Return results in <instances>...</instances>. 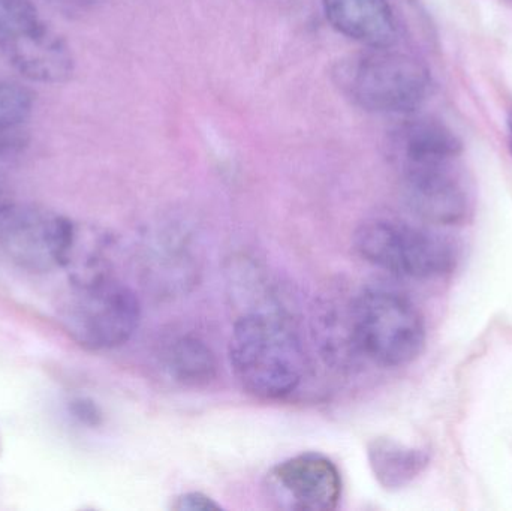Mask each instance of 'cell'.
<instances>
[{"mask_svg": "<svg viewBox=\"0 0 512 511\" xmlns=\"http://www.w3.org/2000/svg\"><path fill=\"white\" fill-rule=\"evenodd\" d=\"M228 357L240 386L262 401L292 395L306 375L300 336L277 312L255 311L240 317L231 332Z\"/></svg>", "mask_w": 512, "mask_h": 511, "instance_id": "1", "label": "cell"}, {"mask_svg": "<svg viewBox=\"0 0 512 511\" xmlns=\"http://www.w3.org/2000/svg\"><path fill=\"white\" fill-rule=\"evenodd\" d=\"M348 330L355 354L382 368L409 365L426 344V326L417 306L385 288H369L355 297Z\"/></svg>", "mask_w": 512, "mask_h": 511, "instance_id": "2", "label": "cell"}, {"mask_svg": "<svg viewBox=\"0 0 512 511\" xmlns=\"http://www.w3.org/2000/svg\"><path fill=\"white\" fill-rule=\"evenodd\" d=\"M388 48L345 60L336 77L355 105L379 114H403L417 110L430 89L429 69L409 54Z\"/></svg>", "mask_w": 512, "mask_h": 511, "instance_id": "3", "label": "cell"}, {"mask_svg": "<svg viewBox=\"0 0 512 511\" xmlns=\"http://www.w3.org/2000/svg\"><path fill=\"white\" fill-rule=\"evenodd\" d=\"M60 323L81 347L111 350L126 344L141 321L140 299L116 276L84 285L72 291L59 308Z\"/></svg>", "mask_w": 512, "mask_h": 511, "instance_id": "4", "label": "cell"}, {"mask_svg": "<svg viewBox=\"0 0 512 511\" xmlns=\"http://www.w3.org/2000/svg\"><path fill=\"white\" fill-rule=\"evenodd\" d=\"M352 240L364 261L402 278H438L456 266V251L447 239L405 222L370 219Z\"/></svg>", "mask_w": 512, "mask_h": 511, "instance_id": "5", "label": "cell"}, {"mask_svg": "<svg viewBox=\"0 0 512 511\" xmlns=\"http://www.w3.org/2000/svg\"><path fill=\"white\" fill-rule=\"evenodd\" d=\"M74 225L53 210L18 203L0 191V248L29 272L62 269Z\"/></svg>", "mask_w": 512, "mask_h": 511, "instance_id": "6", "label": "cell"}, {"mask_svg": "<svg viewBox=\"0 0 512 511\" xmlns=\"http://www.w3.org/2000/svg\"><path fill=\"white\" fill-rule=\"evenodd\" d=\"M268 492L282 509L331 511L342 495L336 465L319 453H303L276 465L267 477Z\"/></svg>", "mask_w": 512, "mask_h": 511, "instance_id": "7", "label": "cell"}, {"mask_svg": "<svg viewBox=\"0 0 512 511\" xmlns=\"http://www.w3.org/2000/svg\"><path fill=\"white\" fill-rule=\"evenodd\" d=\"M406 201L415 215L438 225L465 221L471 209L468 191L448 164L402 171Z\"/></svg>", "mask_w": 512, "mask_h": 511, "instance_id": "8", "label": "cell"}, {"mask_svg": "<svg viewBox=\"0 0 512 511\" xmlns=\"http://www.w3.org/2000/svg\"><path fill=\"white\" fill-rule=\"evenodd\" d=\"M2 53L18 74L33 83L62 84L74 75L71 47L42 20L11 39Z\"/></svg>", "mask_w": 512, "mask_h": 511, "instance_id": "9", "label": "cell"}, {"mask_svg": "<svg viewBox=\"0 0 512 511\" xmlns=\"http://www.w3.org/2000/svg\"><path fill=\"white\" fill-rule=\"evenodd\" d=\"M328 23L346 38L369 48L396 42L397 27L388 0H322Z\"/></svg>", "mask_w": 512, "mask_h": 511, "instance_id": "10", "label": "cell"}, {"mask_svg": "<svg viewBox=\"0 0 512 511\" xmlns=\"http://www.w3.org/2000/svg\"><path fill=\"white\" fill-rule=\"evenodd\" d=\"M402 171L448 164L462 153L463 143L453 129L430 117L409 120L396 134Z\"/></svg>", "mask_w": 512, "mask_h": 511, "instance_id": "11", "label": "cell"}, {"mask_svg": "<svg viewBox=\"0 0 512 511\" xmlns=\"http://www.w3.org/2000/svg\"><path fill=\"white\" fill-rule=\"evenodd\" d=\"M62 269L68 273L72 285L90 284L113 276L110 237L96 228L75 222Z\"/></svg>", "mask_w": 512, "mask_h": 511, "instance_id": "12", "label": "cell"}, {"mask_svg": "<svg viewBox=\"0 0 512 511\" xmlns=\"http://www.w3.org/2000/svg\"><path fill=\"white\" fill-rule=\"evenodd\" d=\"M367 461L379 485L387 491H397L423 473L429 456L391 438H375L367 446Z\"/></svg>", "mask_w": 512, "mask_h": 511, "instance_id": "13", "label": "cell"}, {"mask_svg": "<svg viewBox=\"0 0 512 511\" xmlns=\"http://www.w3.org/2000/svg\"><path fill=\"white\" fill-rule=\"evenodd\" d=\"M165 362L174 381L188 387L207 386L218 372L212 348L195 336L176 339L168 348Z\"/></svg>", "mask_w": 512, "mask_h": 511, "instance_id": "14", "label": "cell"}, {"mask_svg": "<svg viewBox=\"0 0 512 511\" xmlns=\"http://www.w3.org/2000/svg\"><path fill=\"white\" fill-rule=\"evenodd\" d=\"M35 96L27 87L0 80V131L17 129L29 119Z\"/></svg>", "mask_w": 512, "mask_h": 511, "instance_id": "15", "label": "cell"}, {"mask_svg": "<svg viewBox=\"0 0 512 511\" xmlns=\"http://www.w3.org/2000/svg\"><path fill=\"white\" fill-rule=\"evenodd\" d=\"M41 21L32 0H0V50Z\"/></svg>", "mask_w": 512, "mask_h": 511, "instance_id": "16", "label": "cell"}, {"mask_svg": "<svg viewBox=\"0 0 512 511\" xmlns=\"http://www.w3.org/2000/svg\"><path fill=\"white\" fill-rule=\"evenodd\" d=\"M27 141L17 129H8V131H0V171L11 164V161L17 159L23 153Z\"/></svg>", "mask_w": 512, "mask_h": 511, "instance_id": "17", "label": "cell"}, {"mask_svg": "<svg viewBox=\"0 0 512 511\" xmlns=\"http://www.w3.org/2000/svg\"><path fill=\"white\" fill-rule=\"evenodd\" d=\"M174 510L179 511H207V510H219L221 506L215 503V500L207 497V495L201 494V492H188V494L180 495L174 500Z\"/></svg>", "mask_w": 512, "mask_h": 511, "instance_id": "18", "label": "cell"}, {"mask_svg": "<svg viewBox=\"0 0 512 511\" xmlns=\"http://www.w3.org/2000/svg\"><path fill=\"white\" fill-rule=\"evenodd\" d=\"M95 2L96 0H50L51 5L68 15L81 14Z\"/></svg>", "mask_w": 512, "mask_h": 511, "instance_id": "19", "label": "cell"}, {"mask_svg": "<svg viewBox=\"0 0 512 511\" xmlns=\"http://www.w3.org/2000/svg\"><path fill=\"white\" fill-rule=\"evenodd\" d=\"M508 135H510V147L512 153V113L510 119H508Z\"/></svg>", "mask_w": 512, "mask_h": 511, "instance_id": "20", "label": "cell"}]
</instances>
